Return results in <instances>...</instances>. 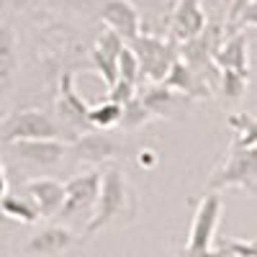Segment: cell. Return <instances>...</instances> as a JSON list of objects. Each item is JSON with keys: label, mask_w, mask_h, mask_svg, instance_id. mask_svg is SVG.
<instances>
[{"label": "cell", "mask_w": 257, "mask_h": 257, "mask_svg": "<svg viewBox=\"0 0 257 257\" xmlns=\"http://www.w3.org/2000/svg\"><path fill=\"white\" fill-rule=\"evenodd\" d=\"M6 147L11 157L24 160L36 167H54L67 155V142L62 139H18Z\"/></svg>", "instance_id": "9c48e42d"}, {"label": "cell", "mask_w": 257, "mask_h": 257, "mask_svg": "<svg viewBox=\"0 0 257 257\" xmlns=\"http://www.w3.org/2000/svg\"><path fill=\"white\" fill-rule=\"evenodd\" d=\"M128 47L137 54L142 80H147V82H162L167 77L170 67H173V62L178 59V44L173 39L137 34L128 41Z\"/></svg>", "instance_id": "5b68a950"}, {"label": "cell", "mask_w": 257, "mask_h": 257, "mask_svg": "<svg viewBox=\"0 0 257 257\" xmlns=\"http://www.w3.org/2000/svg\"><path fill=\"white\" fill-rule=\"evenodd\" d=\"M118 118H121V105L108 98L100 100L98 105H90V111H88L90 128H113L118 126Z\"/></svg>", "instance_id": "ffe728a7"}, {"label": "cell", "mask_w": 257, "mask_h": 257, "mask_svg": "<svg viewBox=\"0 0 257 257\" xmlns=\"http://www.w3.org/2000/svg\"><path fill=\"white\" fill-rule=\"evenodd\" d=\"M126 198H128V190H126L123 173L118 167H105L100 173V190H98L95 206L90 211L88 226H85V237H93L95 231H100L116 216H121L126 208Z\"/></svg>", "instance_id": "3957f363"}, {"label": "cell", "mask_w": 257, "mask_h": 257, "mask_svg": "<svg viewBox=\"0 0 257 257\" xmlns=\"http://www.w3.org/2000/svg\"><path fill=\"white\" fill-rule=\"evenodd\" d=\"M206 188L216 193L226 188H242V190L257 193V147H244L234 142L226 160L208 178Z\"/></svg>", "instance_id": "6da1fadb"}, {"label": "cell", "mask_w": 257, "mask_h": 257, "mask_svg": "<svg viewBox=\"0 0 257 257\" xmlns=\"http://www.w3.org/2000/svg\"><path fill=\"white\" fill-rule=\"evenodd\" d=\"M100 173L103 170H88L64 183V201L57 211L59 219H75L82 213H90L100 190Z\"/></svg>", "instance_id": "52a82bcc"}, {"label": "cell", "mask_w": 257, "mask_h": 257, "mask_svg": "<svg viewBox=\"0 0 257 257\" xmlns=\"http://www.w3.org/2000/svg\"><path fill=\"white\" fill-rule=\"evenodd\" d=\"M213 64L219 70H234V72H244L249 75V54H247V34L231 31L224 36V41L219 44L216 54H213Z\"/></svg>", "instance_id": "9a60e30c"}, {"label": "cell", "mask_w": 257, "mask_h": 257, "mask_svg": "<svg viewBox=\"0 0 257 257\" xmlns=\"http://www.w3.org/2000/svg\"><path fill=\"white\" fill-rule=\"evenodd\" d=\"M72 244H75V234L67 226H47L29 239L26 252L41 254V257H54V254H62L64 249H70Z\"/></svg>", "instance_id": "ac0fdd59"}, {"label": "cell", "mask_w": 257, "mask_h": 257, "mask_svg": "<svg viewBox=\"0 0 257 257\" xmlns=\"http://www.w3.org/2000/svg\"><path fill=\"white\" fill-rule=\"evenodd\" d=\"M6 193H8V178L3 173V167H0V201L6 198ZM0 219H3V216H0Z\"/></svg>", "instance_id": "4316f807"}, {"label": "cell", "mask_w": 257, "mask_h": 257, "mask_svg": "<svg viewBox=\"0 0 257 257\" xmlns=\"http://www.w3.org/2000/svg\"><path fill=\"white\" fill-rule=\"evenodd\" d=\"M18 72V54H16V34L8 24H0V105L13 90Z\"/></svg>", "instance_id": "2e32d148"}, {"label": "cell", "mask_w": 257, "mask_h": 257, "mask_svg": "<svg viewBox=\"0 0 257 257\" xmlns=\"http://www.w3.org/2000/svg\"><path fill=\"white\" fill-rule=\"evenodd\" d=\"M123 44H126V41H123L118 34H113L111 29H105V31L98 36V41H95V49H93V54H90V62H93V70L100 75V80H103L105 88H111V85L118 80L116 57H118V52H121Z\"/></svg>", "instance_id": "7c38bea8"}, {"label": "cell", "mask_w": 257, "mask_h": 257, "mask_svg": "<svg viewBox=\"0 0 257 257\" xmlns=\"http://www.w3.org/2000/svg\"><path fill=\"white\" fill-rule=\"evenodd\" d=\"M116 70H118V77H123V80H128V82H137V85H139V80H142L139 59H137V54L132 52V47H128V44H123L121 52H118V57H116Z\"/></svg>", "instance_id": "cb8c5ba5"}, {"label": "cell", "mask_w": 257, "mask_h": 257, "mask_svg": "<svg viewBox=\"0 0 257 257\" xmlns=\"http://www.w3.org/2000/svg\"><path fill=\"white\" fill-rule=\"evenodd\" d=\"M221 206L224 203L216 190H208L198 201L188 234V244L180 252V257H219L213 249V237H216V226L221 219Z\"/></svg>", "instance_id": "7a4b0ae2"}, {"label": "cell", "mask_w": 257, "mask_h": 257, "mask_svg": "<svg viewBox=\"0 0 257 257\" xmlns=\"http://www.w3.org/2000/svg\"><path fill=\"white\" fill-rule=\"evenodd\" d=\"M208 24L206 11L201 8V0H178L173 16H170V36L175 44L193 39L196 34H201Z\"/></svg>", "instance_id": "30bf717a"}, {"label": "cell", "mask_w": 257, "mask_h": 257, "mask_svg": "<svg viewBox=\"0 0 257 257\" xmlns=\"http://www.w3.org/2000/svg\"><path fill=\"white\" fill-rule=\"evenodd\" d=\"M67 152L77 162H85V165H105L121 155V147L105 128H100V132H90L88 128V132H82L80 137L70 142Z\"/></svg>", "instance_id": "ba28073f"}, {"label": "cell", "mask_w": 257, "mask_h": 257, "mask_svg": "<svg viewBox=\"0 0 257 257\" xmlns=\"http://www.w3.org/2000/svg\"><path fill=\"white\" fill-rule=\"evenodd\" d=\"M134 95H137V82H128V80H123V77H118L111 88H105V98L113 100V103H118V105L128 103Z\"/></svg>", "instance_id": "d4e9b609"}, {"label": "cell", "mask_w": 257, "mask_h": 257, "mask_svg": "<svg viewBox=\"0 0 257 257\" xmlns=\"http://www.w3.org/2000/svg\"><path fill=\"white\" fill-rule=\"evenodd\" d=\"M229 126L237 132V144H244V147H257V116H249V113H231L229 118Z\"/></svg>", "instance_id": "7402d4cb"}, {"label": "cell", "mask_w": 257, "mask_h": 257, "mask_svg": "<svg viewBox=\"0 0 257 257\" xmlns=\"http://www.w3.org/2000/svg\"><path fill=\"white\" fill-rule=\"evenodd\" d=\"M18 139H62V134L47 111L26 108V111L11 113L0 123V144H11Z\"/></svg>", "instance_id": "8992f818"}, {"label": "cell", "mask_w": 257, "mask_h": 257, "mask_svg": "<svg viewBox=\"0 0 257 257\" xmlns=\"http://www.w3.org/2000/svg\"><path fill=\"white\" fill-rule=\"evenodd\" d=\"M0 160H3V149H0Z\"/></svg>", "instance_id": "83f0119b"}, {"label": "cell", "mask_w": 257, "mask_h": 257, "mask_svg": "<svg viewBox=\"0 0 257 257\" xmlns=\"http://www.w3.org/2000/svg\"><path fill=\"white\" fill-rule=\"evenodd\" d=\"M221 85V93L226 100H239L247 93V85H249V75L244 72H234V70H219V80Z\"/></svg>", "instance_id": "603a6c76"}, {"label": "cell", "mask_w": 257, "mask_h": 257, "mask_svg": "<svg viewBox=\"0 0 257 257\" xmlns=\"http://www.w3.org/2000/svg\"><path fill=\"white\" fill-rule=\"evenodd\" d=\"M98 16L105 24V29L118 34L126 44L137 34H142V18H139V11L132 0H105V6L100 8Z\"/></svg>", "instance_id": "8fae6325"}, {"label": "cell", "mask_w": 257, "mask_h": 257, "mask_svg": "<svg viewBox=\"0 0 257 257\" xmlns=\"http://www.w3.org/2000/svg\"><path fill=\"white\" fill-rule=\"evenodd\" d=\"M162 82L167 85L170 90L180 93V95L188 98V100H206V98L211 95L208 82H206L198 72H193L180 57L173 62V67H170V72H167V77H165Z\"/></svg>", "instance_id": "5bb4252c"}, {"label": "cell", "mask_w": 257, "mask_h": 257, "mask_svg": "<svg viewBox=\"0 0 257 257\" xmlns=\"http://www.w3.org/2000/svg\"><path fill=\"white\" fill-rule=\"evenodd\" d=\"M88 111H90V103L75 90V75L64 72L59 80V95L54 100V116H52L64 142H72L75 137L90 128Z\"/></svg>", "instance_id": "277c9868"}, {"label": "cell", "mask_w": 257, "mask_h": 257, "mask_svg": "<svg viewBox=\"0 0 257 257\" xmlns=\"http://www.w3.org/2000/svg\"><path fill=\"white\" fill-rule=\"evenodd\" d=\"M0 216L21 221V224H36L39 221V211L34 208L31 201L18 198L13 193H6V198L0 201Z\"/></svg>", "instance_id": "d6986e66"}, {"label": "cell", "mask_w": 257, "mask_h": 257, "mask_svg": "<svg viewBox=\"0 0 257 257\" xmlns=\"http://www.w3.org/2000/svg\"><path fill=\"white\" fill-rule=\"evenodd\" d=\"M155 116L147 111V105L134 95L128 103H123L121 105V118H118V126L121 128H126V132H134V128H139V126H144L147 121H152Z\"/></svg>", "instance_id": "44dd1931"}, {"label": "cell", "mask_w": 257, "mask_h": 257, "mask_svg": "<svg viewBox=\"0 0 257 257\" xmlns=\"http://www.w3.org/2000/svg\"><path fill=\"white\" fill-rule=\"evenodd\" d=\"M24 188H26V196L34 203V208L39 211L41 219L57 216V211L64 201V183H59L54 178H34Z\"/></svg>", "instance_id": "4fadbf2b"}, {"label": "cell", "mask_w": 257, "mask_h": 257, "mask_svg": "<svg viewBox=\"0 0 257 257\" xmlns=\"http://www.w3.org/2000/svg\"><path fill=\"white\" fill-rule=\"evenodd\" d=\"M244 26H254L257 29V0H249V3L239 11V16L234 18V24L229 26V34L231 31H239Z\"/></svg>", "instance_id": "484cf974"}, {"label": "cell", "mask_w": 257, "mask_h": 257, "mask_svg": "<svg viewBox=\"0 0 257 257\" xmlns=\"http://www.w3.org/2000/svg\"><path fill=\"white\" fill-rule=\"evenodd\" d=\"M252 257H257V254H252Z\"/></svg>", "instance_id": "f1b7e54d"}, {"label": "cell", "mask_w": 257, "mask_h": 257, "mask_svg": "<svg viewBox=\"0 0 257 257\" xmlns=\"http://www.w3.org/2000/svg\"><path fill=\"white\" fill-rule=\"evenodd\" d=\"M137 98L147 105V111L152 116H162V118H170L175 108L188 103V98H183L175 90H170L165 82H149L142 93L137 90Z\"/></svg>", "instance_id": "e0dca14e"}]
</instances>
